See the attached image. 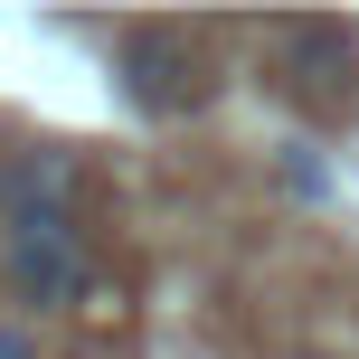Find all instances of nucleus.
Instances as JSON below:
<instances>
[{
    "instance_id": "1",
    "label": "nucleus",
    "mask_w": 359,
    "mask_h": 359,
    "mask_svg": "<svg viewBox=\"0 0 359 359\" xmlns=\"http://www.w3.org/2000/svg\"><path fill=\"white\" fill-rule=\"evenodd\" d=\"M0 284L29 312H67L95 293V255H86V227H76V170L57 151L0 161Z\"/></svg>"
},
{
    "instance_id": "2",
    "label": "nucleus",
    "mask_w": 359,
    "mask_h": 359,
    "mask_svg": "<svg viewBox=\"0 0 359 359\" xmlns=\"http://www.w3.org/2000/svg\"><path fill=\"white\" fill-rule=\"evenodd\" d=\"M274 57H284V86L303 114H322V123L359 114V29H341V19H274Z\"/></svg>"
},
{
    "instance_id": "3",
    "label": "nucleus",
    "mask_w": 359,
    "mask_h": 359,
    "mask_svg": "<svg viewBox=\"0 0 359 359\" xmlns=\"http://www.w3.org/2000/svg\"><path fill=\"white\" fill-rule=\"evenodd\" d=\"M123 95L161 123H180V114L208 104V57L180 29H123Z\"/></svg>"
}]
</instances>
